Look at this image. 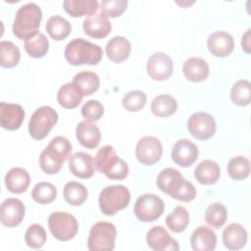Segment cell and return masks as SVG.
Returning <instances> with one entry per match:
<instances>
[{"label": "cell", "instance_id": "6da1fadb", "mask_svg": "<svg viewBox=\"0 0 251 251\" xmlns=\"http://www.w3.org/2000/svg\"><path fill=\"white\" fill-rule=\"evenodd\" d=\"M156 183L160 190L176 200L190 202L196 197V188L194 185L184 179L182 175L174 168L162 170L157 176Z\"/></svg>", "mask_w": 251, "mask_h": 251}, {"label": "cell", "instance_id": "7a4b0ae2", "mask_svg": "<svg viewBox=\"0 0 251 251\" xmlns=\"http://www.w3.org/2000/svg\"><path fill=\"white\" fill-rule=\"evenodd\" d=\"M72 152L71 142L64 136L51 139L47 147L40 153L39 166L47 175L57 174Z\"/></svg>", "mask_w": 251, "mask_h": 251}, {"label": "cell", "instance_id": "3957f363", "mask_svg": "<svg viewBox=\"0 0 251 251\" xmlns=\"http://www.w3.org/2000/svg\"><path fill=\"white\" fill-rule=\"evenodd\" d=\"M65 59L73 66L97 65L103 56L102 48L83 38L71 40L65 48Z\"/></svg>", "mask_w": 251, "mask_h": 251}, {"label": "cell", "instance_id": "277c9868", "mask_svg": "<svg viewBox=\"0 0 251 251\" xmlns=\"http://www.w3.org/2000/svg\"><path fill=\"white\" fill-rule=\"evenodd\" d=\"M42 12L35 3H26L19 8L13 23V33L20 39H28L38 31Z\"/></svg>", "mask_w": 251, "mask_h": 251}, {"label": "cell", "instance_id": "5b68a950", "mask_svg": "<svg viewBox=\"0 0 251 251\" xmlns=\"http://www.w3.org/2000/svg\"><path fill=\"white\" fill-rule=\"evenodd\" d=\"M94 163L97 171L110 179L122 180L128 175L126 162L117 155L114 147L111 145H105L98 150Z\"/></svg>", "mask_w": 251, "mask_h": 251}, {"label": "cell", "instance_id": "8992f818", "mask_svg": "<svg viewBox=\"0 0 251 251\" xmlns=\"http://www.w3.org/2000/svg\"><path fill=\"white\" fill-rule=\"evenodd\" d=\"M130 201V192L125 185L116 184L104 187L98 198L99 208L104 215L114 216L126 208Z\"/></svg>", "mask_w": 251, "mask_h": 251}, {"label": "cell", "instance_id": "52a82bcc", "mask_svg": "<svg viewBox=\"0 0 251 251\" xmlns=\"http://www.w3.org/2000/svg\"><path fill=\"white\" fill-rule=\"evenodd\" d=\"M117 229L109 222L94 224L87 238V248L90 251H112L115 248Z\"/></svg>", "mask_w": 251, "mask_h": 251}, {"label": "cell", "instance_id": "ba28073f", "mask_svg": "<svg viewBox=\"0 0 251 251\" xmlns=\"http://www.w3.org/2000/svg\"><path fill=\"white\" fill-rule=\"evenodd\" d=\"M58 113L49 106L37 108L28 122V133L35 140H41L47 136L58 122Z\"/></svg>", "mask_w": 251, "mask_h": 251}, {"label": "cell", "instance_id": "9c48e42d", "mask_svg": "<svg viewBox=\"0 0 251 251\" xmlns=\"http://www.w3.org/2000/svg\"><path fill=\"white\" fill-rule=\"evenodd\" d=\"M48 226L52 235L60 241L73 239L78 230V223L75 216L66 212H53L48 218Z\"/></svg>", "mask_w": 251, "mask_h": 251}, {"label": "cell", "instance_id": "30bf717a", "mask_svg": "<svg viewBox=\"0 0 251 251\" xmlns=\"http://www.w3.org/2000/svg\"><path fill=\"white\" fill-rule=\"evenodd\" d=\"M164 210V201L159 196L151 193L140 195L136 199L133 208L137 220L144 223L156 221L163 215Z\"/></svg>", "mask_w": 251, "mask_h": 251}, {"label": "cell", "instance_id": "8fae6325", "mask_svg": "<svg viewBox=\"0 0 251 251\" xmlns=\"http://www.w3.org/2000/svg\"><path fill=\"white\" fill-rule=\"evenodd\" d=\"M217 125L214 117L206 112L193 113L187 121L189 133L200 140H207L214 136Z\"/></svg>", "mask_w": 251, "mask_h": 251}, {"label": "cell", "instance_id": "7c38bea8", "mask_svg": "<svg viewBox=\"0 0 251 251\" xmlns=\"http://www.w3.org/2000/svg\"><path fill=\"white\" fill-rule=\"evenodd\" d=\"M163 145L161 141L152 135L140 138L135 147V156L139 163L146 166L156 164L162 157Z\"/></svg>", "mask_w": 251, "mask_h": 251}, {"label": "cell", "instance_id": "4fadbf2b", "mask_svg": "<svg viewBox=\"0 0 251 251\" xmlns=\"http://www.w3.org/2000/svg\"><path fill=\"white\" fill-rule=\"evenodd\" d=\"M147 74L154 80L168 79L174 71L172 58L164 52L153 53L147 61Z\"/></svg>", "mask_w": 251, "mask_h": 251}, {"label": "cell", "instance_id": "5bb4252c", "mask_svg": "<svg viewBox=\"0 0 251 251\" xmlns=\"http://www.w3.org/2000/svg\"><path fill=\"white\" fill-rule=\"evenodd\" d=\"M198 147L191 140L182 138L177 140L172 149V160L182 168L190 167L198 158Z\"/></svg>", "mask_w": 251, "mask_h": 251}, {"label": "cell", "instance_id": "9a60e30c", "mask_svg": "<svg viewBox=\"0 0 251 251\" xmlns=\"http://www.w3.org/2000/svg\"><path fill=\"white\" fill-rule=\"evenodd\" d=\"M25 213L24 203L18 198L5 199L0 208V221L1 224L8 227L19 226Z\"/></svg>", "mask_w": 251, "mask_h": 251}, {"label": "cell", "instance_id": "2e32d148", "mask_svg": "<svg viewBox=\"0 0 251 251\" xmlns=\"http://www.w3.org/2000/svg\"><path fill=\"white\" fill-rule=\"evenodd\" d=\"M146 242L155 251H177L179 249L177 241L162 226H155L147 231Z\"/></svg>", "mask_w": 251, "mask_h": 251}, {"label": "cell", "instance_id": "e0dca14e", "mask_svg": "<svg viewBox=\"0 0 251 251\" xmlns=\"http://www.w3.org/2000/svg\"><path fill=\"white\" fill-rule=\"evenodd\" d=\"M207 47L210 53L216 57L228 56L234 48V40L231 34L224 30L212 32L207 39Z\"/></svg>", "mask_w": 251, "mask_h": 251}, {"label": "cell", "instance_id": "ac0fdd59", "mask_svg": "<svg viewBox=\"0 0 251 251\" xmlns=\"http://www.w3.org/2000/svg\"><path fill=\"white\" fill-rule=\"evenodd\" d=\"M25 110L19 104L0 103V124L1 126L8 130L20 128L25 119Z\"/></svg>", "mask_w": 251, "mask_h": 251}, {"label": "cell", "instance_id": "d6986e66", "mask_svg": "<svg viewBox=\"0 0 251 251\" xmlns=\"http://www.w3.org/2000/svg\"><path fill=\"white\" fill-rule=\"evenodd\" d=\"M94 159L85 152H75L70 157L69 169L71 173L79 178H89L94 175Z\"/></svg>", "mask_w": 251, "mask_h": 251}, {"label": "cell", "instance_id": "ffe728a7", "mask_svg": "<svg viewBox=\"0 0 251 251\" xmlns=\"http://www.w3.org/2000/svg\"><path fill=\"white\" fill-rule=\"evenodd\" d=\"M82 28L84 33L92 38H104L111 32L112 24L107 16L99 13L84 19Z\"/></svg>", "mask_w": 251, "mask_h": 251}, {"label": "cell", "instance_id": "44dd1931", "mask_svg": "<svg viewBox=\"0 0 251 251\" xmlns=\"http://www.w3.org/2000/svg\"><path fill=\"white\" fill-rule=\"evenodd\" d=\"M75 136L80 145L87 149L96 148L101 140L99 127L92 123L82 121L75 127Z\"/></svg>", "mask_w": 251, "mask_h": 251}, {"label": "cell", "instance_id": "7402d4cb", "mask_svg": "<svg viewBox=\"0 0 251 251\" xmlns=\"http://www.w3.org/2000/svg\"><path fill=\"white\" fill-rule=\"evenodd\" d=\"M223 243L228 250H240L247 242V230L239 224L232 223L223 231Z\"/></svg>", "mask_w": 251, "mask_h": 251}, {"label": "cell", "instance_id": "603a6c76", "mask_svg": "<svg viewBox=\"0 0 251 251\" xmlns=\"http://www.w3.org/2000/svg\"><path fill=\"white\" fill-rule=\"evenodd\" d=\"M190 244L194 251H212L217 246V235L210 227L200 226L192 232Z\"/></svg>", "mask_w": 251, "mask_h": 251}, {"label": "cell", "instance_id": "cb8c5ba5", "mask_svg": "<svg viewBox=\"0 0 251 251\" xmlns=\"http://www.w3.org/2000/svg\"><path fill=\"white\" fill-rule=\"evenodd\" d=\"M131 44L127 38L122 35L114 36L106 44V54L110 61L122 63L126 61L130 54Z\"/></svg>", "mask_w": 251, "mask_h": 251}, {"label": "cell", "instance_id": "d4e9b609", "mask_svg": "<svg viewBox=\"0 0 251 251\" xmlns=\"http://www.w3.org/2000/svg\"><path fill=\"white\" fill-rule=\"evenodd\" d=\"M182 72L186 79L192 82H200L205 80L210 73L208 63L199 57L188 58L183 63Z\"/></svg>", "mask_w": 251, "mask_h": 251}, {"label": "cell", "instance_id": "484cf974", "mask_svg": "<svg viewBox=\"0 0 251 251\" xmlns=\"http://www.w3.org/2000/svg\"><path fill=\"white\" fill-rule=\"evenodd\" d=\"M30 182V177L26 170L23 168H13L5 176V184L7 189L16 194L26 191Z\"/></svg>", "mask_w": 251, "mask_h": 251}, {"label": "cell", "instance_id": "4316f807", "mask_svg": "<svg viewBox=\"0 0 251 251\" xmlns=\"http://www.w3.org/2000/svg\"><path fill=\"white\" fill-rule=\"evenodd\" d=\"M220 176V166L212 160H204L200 162L194 170V177L201 184H214L219 180Z\"/></svg>", "mask_w": 251, "mask_h": 251}, {"label": "cell", "instance_id": "83f0119b", "mask_svg": "<svg viewBox=\"0 0 251 251\" xmlns=\"http://www.w3.org/2000/svg\"><path fill=\"white\" fill-rule=\"evenodd\" d=\"M83 94L73 83L67 82L63 84L57 92V101L61 107L65 109H74L82 101Z\"/></svg>", "mask_w": 251, "mask_h": 251}, {"label": "cell", "instance_id": "f1b7e54d", "mask_svg": "<svg viewBox=\"0 0 251 251\" xmlns=\"http://www.w3.org/2000/svg\"><path fill=\"white\" fill-rule=\"evenodd\" d=\"M65 11L72 17L92 16L99 8L97 0H65L63 2Z\"/></svg>", "mask_w": 251, "mask_h": 251}, {"label": "cell", "instance_id": "f546056e", "mask_svg": "<svg viewBox=\"0 0 251 251\" xmlns=\"http://www.w3.org/2000/svg\"><path fill=\"white\" fill-rule=\"evenodd\" d=\"M83 94L88 96L96 92L100 85L99 76L90 71H82L77 73L72 81Z\"/></svg>", "mask_w": 251, "mask_h": 251}, {"label": "cell", "instance_id": "4dcf8cb0", "mask_svg": "<svg viewBox=\"0 0 251 251\" xmlns=\"http://www.w3.org/2000/svg\"><path fill=\"white\" fill-rule=\"evenodd\" d=\"M150 109L155 116L167 118L176 112L177 102L169 94H161L152 100Z\"/></svg>", "mask_w": 251, "mask_h": 251}, {"label": "cell", "instance_id": "1f68e13d", "mask_svg": "<svg viewBox=\"0 0 251 251\" xmlns=\"http://www.w3.org/2000/svg\"><path fill=\"white\" fill-rule=\"evenodd\" d=\"M45 27L50 37L57 41L65 39L72 31V25L70 22L59 15L50 17L46 23Z\"/></svg>", "mask_w": 251, "mask_h": 251}, {"label": "cell", "instance_id": "d6a6232c", "mask_svg": "<svg viewBox=\"0 0 251 251\" xmlns=\"http://www.w3.org/2000/svg\"><path fill=\"white\" fill-rule=\"evenodd\" d=\"M88 196L87 188L77 181H69L64 186V198L72 206L81 205Z\"/></svg>", "mask_w": 251, "mask_h": 251}, {"label": "cell", "instance_id": "836d02e7", "mask_svg": "<svg viewBox=\"0 0 251 251\" xmlns=\"http://www.w3.org/2000/svg\"><path fill=\"white\" fill-rule=\"evenodd\" d=\"M49 41L45 34L37 32L32 37L25 40V50L32 58H42L48 52Z\"/></svg>", "mask_w": 251, "mask_h": 251}, {"label": "cell", "instance_id": "e575fe53", "mask_svg": "<svg viewBox=\"0 0 251 251\" xmlns=\"http://www.w3.org/2000/svg\"><path fill=\"white\" fill-rule=\"evenodd\" d=\"M21 59L20 49L11 41L3 40L0 43V65L3 68L10 69L16 67Z\"/></svg>", "mask_w": 251, "mask_h": 251}, {"label": "cell", "instance_id": "d590c367", "mask_svg": "<svg viewBox=\"0 0 251 251\" xmlns=\"http://www.w3.org/2000/svg\"><path fill=\"white\" fill-rule=\"evenodd\" d=\"M189 224V214L182 206H176L166 218V225L173 232H182Z\"/></svg>", "mask_w": 251, "mask_h": 251}, {"label": "cell", "instance_id": "8d00e7d4", "mask_svg": "<svg viewBox=\"0 0 251 251\" xmlns=\"http://www.w3.org/2000/svg\"><path fill=\"white\" fill-rule=\"evenodd\" d=\"M251 83L247 79H240L233 83L230 89V99L237 106H247L250 104Z\"/></svg>", "mask_w": 251, "mask_h": 251}, {"label": "cell", "instance_id": "74e56055", "mask_svg": "<svg viewBox=\"0 0 251 251\" xmlns=\"http://www.w3.org/2000/svg\"><path fill=\"white\" fill-rule=\"evenodd\" d=\"M227 174L234 180H242L250 174V162L244 156L231 158L227 163Z\"/></svg>", "mask_w": 251, "mask_h": 251}, {"label": "cell", "instance_id": "f35d334b", "mask_svg": "<svg viewBox=\"0 0 251 251\" xmlns=\"http://www.w3.org/2000/svg\"><path fill=\"white\" fill-rule=\"evenodd\" d=\"M57 196L56 187L46 181H40L36 183L31 191L32 199L41 205H46L53 202Z\"/></svg>", "mask_w": 251, "mask_h": 251}, {"label": "cell", "instance_id": "ab89813d", "mask_svg": "<svg viewBox=\"0 0 251 251\" xmlns=\"http://www.w3.org/2000/svg\"><path fill=\"white\" fill-rule=\"evenodd\" d=\"M227 219V211L222 203H212L210 204L205 212L206 223L215 228H220L223 226Z\"/></svg>", "mask_w": 251, "mask_h": 251}, {"label": "cell", "instance_id": "60d3db41", "mask_svg": "<svg viewBox=\"0 0 251 251\" xmlns=\"http://www.w3.org/2000/svg\"><path fill=\"white\" fill-rule=\"evenodd\" d=\"M47 239L44 227L39 224L30 225L25 233V240L28 247L37 249L41 248Z\"/></svg>", "mask_w": 251, "mask_h": 251}, {"label": "cell", "instance_id": "b9f144b4", "mask_svg": "<svg viewBox=\"0 0 251 251\" xmlns=\"http://www.w3.org/2000/svg\"><path fill=\"white\" fill-rule=\"evenodd\" d=\"M147 96L142 90H131L124 95L122 99L123 107L128 112H138L146 104Z\"/></svg>", "mask_w": 251, "mask_h": 251}, {"label": "cell", "instance_id": "7bdbcfd3", "mask_svg": "<svg viewBox=\"0 0 251 251\" xmlns=\"http://www.w3.org/2000/svg\"><path fill=\"white\" fill-rule=\"evenodd\" d=\"M104 115V106L98 100H88L81 107V116L86 122L92 123L100 120Z\"/></svg>", "mask_w": 251, "mask_h": 251}, {"label": "cell", "instance_id": "ee69618b", "mask_svg": "<svg viewBox=\"0 0 251 251\" xmlns=\"http://www.w3.org/2000/svg\"><path fill=\"white\" fill-rule=\"evenodd\" d=\"M126 0H103L100 3L101 13L110 18L120 17L127 7Z\"/></svg>", "mask_w": 251, "mask_h": 251}, {"label": "cell", "instance_id": "f6af8a7d", "mask_svg": "<svg viewBox=\"0 0 251 251\" xmlns=\"http://www.w3.org/2000/svg\"><path fill=\"white\" fill-rule=\"evenodd\" d=\"M250 31L251 29H247L246 32L242 35V38H241V47H242V50L249 54L250 51H251V44H250Z\"/></svg>", "mask_w": 251, "mask_h": 251}]
</instances>
